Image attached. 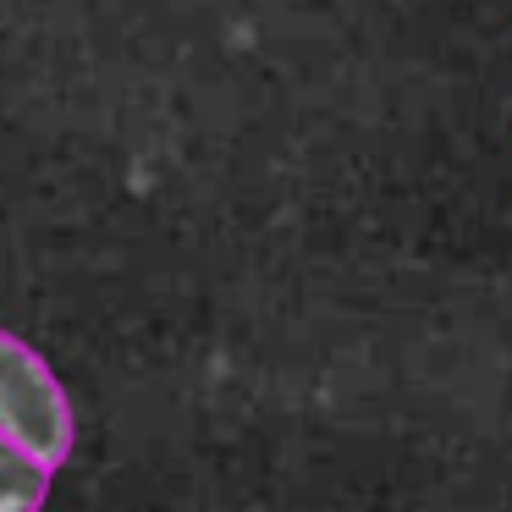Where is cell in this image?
Segmentation results:
<instances>
[{"mask_svg": "<svg viewBox=\"0 0 512 512\" xmlns=\"http://www.w3.org/2000/svg\"><path fill=\"white\" fill-rule=\"evenodd\" d=\"M0 441L17 446L45 474H56L78 441V419L56 369L12 331H0Z\"/></svg>", "mask_w": 512, "mask_h": 512, "instance_id": "obj_1", "label": "cell"}, {"mask_svg": "<svg viewBox=\"0 0 512 512\" xmlns=\"http://www.w3.org/2000/svg\"><path fill=\"white\" fill-rule=\"evenodd\" d=\"M50 479L39 463H28L17 446L0 441V512H45V496H50Z\"/></svg>", "mask_w": 512, "mask_h": 512, "instance_id": "obj_2", "label": "cell"}]
</instances>
